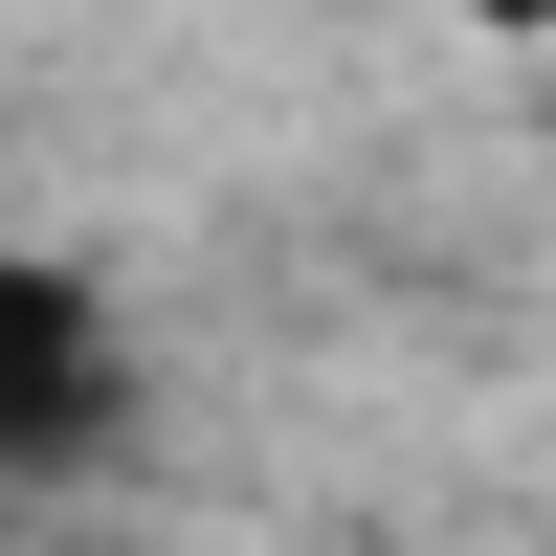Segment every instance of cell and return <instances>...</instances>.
<instances>
[{
	"label": "cell",
	"mask_w": 556,
	"mask_h": 556,
	"mask_svg": "<svg viewBox=\"0 0 556 556\" xmlns=\"http://www.w3.org/2000/svg\"><path fill=\"white\" fill-rule=\"evenodd\" d=\"M89 401H112V312H89L45 245H0V468L89 445Z\"/></svg>",
	"instance_id": "6da1fadb"
},
{
	"label": "cell",
	"mask_w": 556,
	"mask_h": 556,
	"mask_svg": "<svg viewBox=\"0 0 556 556\" xmlns=\"http://www.w3.org/2000/svg\"><path fill=\"white\" fill-rule=\"evenodd\" d=\"M468 23H556V0H468Z\"/></svg>",
	"instance_id": "7a4b0ae2"
}]
</instances>
